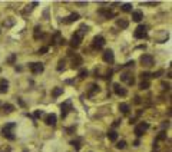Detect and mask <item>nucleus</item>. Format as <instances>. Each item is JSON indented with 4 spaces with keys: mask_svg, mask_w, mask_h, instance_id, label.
Wrapping results in <instances>:
<instances>
[{
    "mask_svg": "<svg viewBox=\"0 0 172 152\" xmlns=\"http://www.w3.org/2000/svg\"><path fill=\"white\" fill-rule=\"evenodd\" d=\"M15 62H16V53H11V55L7 58V63H10V65H15Z\"/></svg>",
    "mask_w": 172,
    "mask_h": 152,
    "instance_id": "nucleus-30",
    "label": "nucleus"
},
{
    "mask_svg": "<svg viewBox=\"0 0 172 152\" xmlns=\"http://www.w3.org/2000/svg\"><path fill=\"white\" fill-rule=\"evenodd\" d=\"M43 116V111H36L34 112V118H42Z\"/></svg>",
    "mask_w": 172,
    "mask_h": 152,
    "instance_id": "nucleus-38",
    "label": "nucleus"
},
{
    "mask_svg": "<svg viewBox=\"0 0 172 152\" xmlns=\"http://www.w3.org/2000/svg\"><path fill=\"white\" fill-rule=\"evenodd\" d=\"M57 122V116L55 115V113H48V115H45V123L49 126H55Z\"/></svg>",
    "mask_w": 172,
    "mask_h": 152,
    "instance_id": "nucleus-12",
    "label": "nucleus"
},
{
    "mask_svg": "<svg viewBox=\"0 0 172 152\" xmlns=\"http://www.w3.org/2000/svg\"><path fill=\"white\" fill-rule=\"evenodd\" d=\"M82 63H83L82 58L78 56V55H75V56H73V59H72V69H79Z\"/></svg>",
    "mask_w": 172,
    "mask_h": 152,
    "instance_id": "nucleus-16",
    "label": "nucleus"
},
{
    "mask_svg": "<svg viewBox=\"0 0 172 152\" xmlns=\"http://www.w3.org/2000/svg\"><path fill=\"white\" fill-rule=\"evenodd\" d=\"M16 128V123L10 122V123H6V125L2 128V136L9 139V141H15V135H13V129Z\"/></svg>",
    "mask_w": 172,
    "mask_h": 152,
    "instance_id": "nucleus-2",
    "label": "nucleus"
},
{
    "mask_svg": "<svg viewBox=\"0 0 172 152\" xmlns=\"http://www.w3.org/2000/svg\"><path fill=\"white\" fill-rule=\"evenodd\" d=\"M9 90L7 79H0V93H6Z\"/></svg>",
    "mask_w": 172,
    "mask_h": 152,
    "instance_id": "nucleus-18",
    "label": "nucleus"
},
{
    "mask_svg": "<svg viewBox=\"0 0 172 152\" xmlns=\"http://www.w3.org/2000/svg\"><path fill=\"white\" fill-rule=\"evenodd\" d=\"M76 4H79V6H85L86 2H76Z\"/></svg>",
    "mask_w": 172,
    "mask_h": 152,
    "instance_id": "nucleus-44",
    "label": "nucleus"
},
{
    "mask_svg": "<svg viewBox=\"0 0 172 152\" xmlns=\"http://www.w3.org/2000/svg\"><path fill=\"white\" fill-rule=\"evenodd\" d=\"M120 81L124 82V83H126V85L132 86L135 83V78L132 73H128V72H125V73L120 75Z\"/></svg>",
    "mask_w": 172,
    "mask_h": 152,
    "instance_id": "nucleus-9",
    "label": "nucleus"
},
{
    "mask_svg": "<svg viewBox=\"0 0 172 152\" xmlns=\"http://www.w3.org/2000/svg\"><path fill=\"white\" fill-rule=\"evenodd\" d=\"M102 59H103V62L109 63V65H112L113 60H115V56H113V50H111V49L105 50V52L102 53Z\"/></svg>",
    "mask_w": 172,
    "mask_h": 152,
    "instance_id": "nucleus-8",
    "label": "nucleus"
},
{
    "mask_svg": "<svg viewBox=\"0 0 172 152\" xmlns=\"http://www.w3.org/2000/svg\"><path fill=\"white\" fill-rule=\"evenodd\" d=\"M48 50H49L48 46H43V48H40V49L38 50V55H45V53L48 52Z\"/></svg>",
    "mask_w": 172,
    "mask_h": 152,
    "instance_id": "nucleus-36",
    "label": "nucleus"
},
{
    "mask_svg": "<svg viewBox=\"0 0 172 152\" xmlns=\"http://www.w3.org/2000/svg\"><path fill=\"white\" fill-rule=\"evenodd\" d=\"M116 25H118V27H120V29H128L129 22H128L126 19H118V20H116Z\"/></svg>",
    "mask_w": 172,
    "mask_h": 152,
    "instance_id": "nucleus-22",
    "label": "nucleus"
},
{
    "mask_svg": "<svg viewBox=\"0 0 172 152\" xmlns=\"http://www.w3.org/2000/svg\"><path fill=\"white\" fill-rule=\"evenodd\" d=\"M6 152H10V148H7V149H6Z\"/></svg>",
    "mask_w": 172,
    "mask_h": 152,
    "instance_id": "nucleus-46",
    "label": "nucleus"
},
{
    "mask_svg": "<svg viewBox=\"0 0 172 152\" xmlns=\"http://www.w3.org/2000/svg\"><path fill=\"white\" fill-rule=\"evenodd\" d=\"M134 146H139V139H136V141L134 142Z\"/></svg>",
    "mask_w": 172,
    "mask_h": 152,
    "instance_id": "nucleus-45",
    "label": "nucleus"
},
{
    "mask_svg": "<svg viewBox=\"0 0 172 152\" xmlns=\"http://www.w3.org/2000/svg\"><path fill=\"white\" fill-rule=\"evenodd\" d=\"M99 92V86L95 85V83H92V85H89V88H88V96L92 98L95 95V93Z\"/></svg>",
    "mask_w": 172,
    "mask_h": 152,
    "instance_id": "nucleus-17",
    "label": "nucleus"
},
{
    "mask_svg": "<svg viewBox=\"0 0 172 152\" xmlns=\"http://www.w3.org/2000/svg\"><path fill=\"white\" fill-rule=\"evenodd\" d=\"M148 128H149V123H148V122H141L139 125L135 126L134 132H135V135H136L138 138H141L146 132V131H148Z\"/></svg>",
    "mask_w": 172,
    "mask_h": 152,
    "instance_id": "nucleus-4",
    "label": "nucleus"
},
{
    "mask_svg": "<svg viewBox=\"0 0 172 152\" xmlns=\"http://www.w3.org/2000/svg\"><path fill=\"white\" fill-rule=\"evenodd\" d=\"M164 139H166V132H164V131H162L161 134L158 135V138H156V141H164Z\"/></svg>",
    "mask_w": 172,
    "mask_h": 152,
    "instance_id": "nucleus-35",
    "label": "nucleus"
},
{
    "mask_svg": "<svg viewBox=\"0 0 172 152\" xmlns=\"http://www.w3.org/2000/svg\"><path fill=\"white\" fill-rule=\"evenodd\" d=\"M153 58L151 55H142L141 56V65L142 66H145V67H151V66H153Z\"/></svg>",
    "mask_w": 172,
    "mask_h": 152,
    "instance_id": "nucleus-7",
    "label": "nucleus"
},
{
    "mask_svg": "<svg viewBox=\"0 0 172 152\" xmlns=\"http://www.w3.org/2000/svg\"><path fill=\"white\" fill-rule=\"evenodd\" d=\"M29 69L33 75H39L45 71V66H43V63H40V62H34V63H29Z\"/></svg>",
    "mask_w": 172,
    "mask_h": 152,
    "instance_id": "nucleus-6",
    "label": "nucleus"
},
{
    "mask_svg": "<svg viewBox=\"0 0 172 152\" xmlns=\"http://www.w3.org/2000/svg\"><path fill=\"white\" fill-rule=\"evenodd\" d=\"M75 129H76V126H70V128H67V132H75Z\"/></svg>",
    "mask_w": 172,
    "mask_h": 152,
    "instance_id": "nucleus-42",
    "label": "nucleus"
},
{
    "mask_svg": "<svg viewBox=\"0 0 172 152\" xmlns=\"http://www.w3.org/2000/svg\"><path fill=\"white\" fill-rule=\"evenodd\" d=\"M125 146H126V142L125 141H119L118 144H116V148L118 149H125Z\"/></svg>",
    "mask_w": 172,
    "mask_h": 152,
    "instance_id": "nucleus-34",
    "label": "nucleus"
},
{
    "mask_svg": "<svg viewBox=\"0 0 172 152\" xmlns=\"http://www.w3.org/2000/svg\"><path fill=\"white\" fill-rule=\"evenodd\" d=\"M17 102L20 104V106H22V108H25V106H26V104H25V102H23V100L20 99V98H17Z\"/></svg>",
    "mask_w": 172,
    "mask_h": 152,
    "instance_id": "nucleus-40",
    "label": "nucleus"
},
{
    "mask_svg": "<svg viewBox=\"0 0 172 152\" xmlns=\"http://www.w3.org/2000/svg\"><path fill=\"white\" fill-rule=\"evenodd\" d=\"M42 36H43L42 27L39 26V25H38V26H34V30H33V39H34V40H39Z\"/></svg>",
    "mask_w": 172,
    "mask_h": 152,
    "instance_id": "nucleus-20",
    "label": "nucleus"
},
{
    "mask_svg": "<svg viewBox=\"0 0 172 152\" xmlns=\"http://www.w3.org/2000/svg\"><path fill=\"white\" fill-rule=\"evenodd\" d=\"M113 92H115L118 96H126V93H128L126 89L122 88L119 83H115V85H113Z\"/></svg>",
    "mask_w": 172,
    "mask_h": 152,
    "instance_id": "nucleus-15",
    "label": "nucleus"
},
{
    "mask_svg": "<svg viewBox=\"0 0 172 152\" xmlns=\"http://www.w3.org/2000/svg\"><path fill=\"white\" fill-rule=\"evenodd\" d=\"M0 72H2V69H0Z\"/></svg>",
    "mask_w": 172,
    "mask_h": 152,
    "instance_id": "nucleus-49",
    "label": "nucleus"
},
{
    "mask_svg": "<svg viewBox=\"0 0 172 152\" xmlns=\"http://www.w3.org/2000/svg\"><path fill=\"white\" fill-rule=\"evenodd\" d=\"M141 78H142V81H148V79L151 78V73L149 72H142V73H141Z\"/></svg>",
    "mask_w": 172,
    "mask_h": 152,
    "instance_id": "nucleus-32",
    "label": "nucleus"
},
{
    "mask_svg": "<svg viewBox=\"0 0 172 152\" xmlns=\"http://www.w3.org/2000/svg\"><path fill=\"white\" fill-rule=\"evenodd\" d=\"M122 10L126 12V13L132 12V4H131V3H125V4H122Z\"/></svg>",
    "mask_w": 172,
    "mask_h": 152,
    "instance_id": "nucleus-28",
    "label": "nucleus"
},
{
    "mask_svg": "<svg viewBox=\"0 0 172 152\" xmlns=\"http://www.w3.org/2000/svg\"><path fill=\"white\" fill-rule=\"evenodd\" d=\"M151 86V83H149V81H142L141 82V85H139V89H142V90H146L148 88Z\"/></svg>",
    "mask_w": 172,
    "mask_h": 152,
    "instance_id": "nucleus-27",
    "label": "nucleus"
},
{
    "mask_svg": "<svg viewBox=\"0 0 172 152\" xmlns=\"http://www.w3.org/2000/svg\"><path fill=\"white\" fill-rule=\"evenodd\" d=\"M23 152H27V151H26V149H25V151H23Z\"/></svg>",
    "mask_w": 172,
    "mask_h": 152,
    "instance_id": "nucleus-47",
    "label": "nucleus"
},
{
    "mask_svg": "<svg viewBox=\"0 0 172 152\" xmlns=\"http://www.w3.org/2000/svg\"><path fill=\"white\" fill-rule=\"evenodd\" d=\"M119 111L122 113H128L129 112V105L128 104H119Z\"/></svg>",
    "mask_w": 172,
    "mask_h": 152,
    "instance_id": "nucleus-26",
    "label": "nucleus"
},
{
    "mask_svg": "<svg viewBox=\"0 0 172 152\" xmlns=\"http://www.w3.org/2000/svg\"><path fill=\"white\" fill-rule=\"evenodd\" d=\"M168 37H169L168 32H165V30H161V32H158V35L155 36V39H156L158 43H165V42L168 40Z\"/></svg>",
    "mask_w": 172,
    "mask_h": 152,
    "instance_id": "nucleus-14",
    "label": "nucleus"
},
{
    "mask_svg": "<svg viewBox=\"0 0 172 152\" xmlns=\"http://www.w3.org/2000/svg\"><path fill=\"white\" fill-rule=\"evenodd\" d=\"M2 109H3L4 115H9V113H11V112L15 111V106L11 104H4V105H2Z\"/></svg>",
    "mask_w": 172,
    "mask_h": 152,
    "instance_id": "nucleus-21",
    "label": "nucleus"
},
{
    "mask_svg": "<svg viewBox=\"0 0 172 152\" xmlns=\"http://www.w3.org/2000/svg\"><path fill=\"white\" fill-rule=\"evenodd\" d=\"M70 145L76 149V151H79V149H80V141H79V139H76V141H70Z\"/></svg>",
    "mask_w": 172,
    "mask_h": 152,
    "instance_id": "nucleus-29",
    "label": "nucleus"
},
{
    "mask_svg": "<svg viewBox=\"0 0 172 152\" xmlns=\"http://www.w3.org/2000/svg\"><path fill=\"white\" fill-rule=\"evenodd\" d=\"M162 73H164V71H158V72H155V73H151V78H159Z\"/></svg>",
    "mask_w": 172,
    "mask_h": 152,
    "instance_id": "nucleus-37",
    "label": "nucleus"
},
{
    "mask_svg": "<svg viewBox=\"0 0 172 152\" xmlns=\"http://www.w3.org/2000/svg\"><path fill=\"white\" fill-rule=\"evenodd\" d=\"M105 43H106L105 37L99 35V36H95L93 37V40H92V48H93L95 50H101V49L105 46Z\"/></svg>",
    "mask_w": 172,
    "mask_h": 152,
    "instance_id": "nucleus-3",
    "label": "nucleus"
},
{
    "mask_svg": "<svg viewBox=\"0 0 172 152\" xmlns=\"http://www.w3.org/2000/svg\"><path fill=\"white\" fill-rule=\"evenodd\" d=\"M143 4H145V6H156L158 2H145Z\"/></svg>",
    "mask_w": 172,
    "mask_h": 152,
    "instance_id": "nucleus-39",
    "label": "nucleus"
},
{
    "mask_svg": "<svg viewBox=\"0 0 172 152\" xmlns=\"http://www.w3.org/2000/svg\"><path fill=\"white\" fill-rule=\"evenodd\" d=\"M88 29L89 27H86V26H82L79 30H76L75 33H73V36H72V39H70V46L72 48H79L80 46V43H82V40H83V36H85V33L88 32Z\"/></svg>",
    "mask_w": 172,
    "mask_h": 152,
    "instance_id": "nucleus-1",
    "label": "nucleus"
},
{
    "mask_svg": "<svg viewBox=\"0 0 172 152\" xmlns=\"http://www.w3.org/2000/svg\"><path fill=\"white\" fill-rule=\"evenodd\" d=\"M60 95H63V88H55V89L52 90L53 98H57V96H60Z\"/></svg>",
    "mask_w": 172,
    "mask_h": 152,
    "instance_id": "nucleus-25",
    "label": "nucleus"
},
{
    "mask_svg": "<svg viewBox=\"0 0 172 152\" xmlns=\"http://www.w3.org/2000/svg\"><path fill=\"white\" fill-rule=\"evenodd\" d=\"M88 76V71L86 69H80L79 71V79H85Z\"/></svg>",
    "mask_w": 172,
    "mask_h": 152,
    "instance_id": "nucleus-31",
    "label": "nucleus"
},
{
    "mask_svg": "<svg viewBox=\"0 0 172 152\" xmlns=\"http://www.w3.org/2000/svg\"><path fill=\"white\" fill-rule=\"evenodd\" d=\"M79 19H80L79 13H72V15H69L67 17L62 19V23H65V25H70V23H73V22H78Z\"/></svg>",
    "mask_w": 172,
    "mask_h": 152,
    "instance_id": "nucleus-13",
    "label": "nucleus"
},
{
    "mask_svg": "<svg viewBox=\"0 0 172 152\" xmlns=\"http://www.w3.org/2000/svg\"><path fill=\"white\" fill-rule=\"evenodd\" d=\"M63 69H65V59H62V60H59V65H57V71L62 72Z\"/></svg>",
    "mask_w": 172,
    "mask_h": 152,
    "instance_id": "nucleus-33",
    "label": "nucleus"
},
{
    "mask_svg": "<svg viewBox=\"0 0 172 152\" xmlns=\"http://www.w3.org/2000/svg\"><path fill=\"white\" fill-rule=\"evenodd\" d=\"M108 139L109 141H112V142H115L116 139H118V132H116V131H109L108 132Z\"/></svg>",
    "mask_w": 172,
    "mask_h": 152,
    "instance_id": "nucleus-24",
    "label": "nucleus"
},
{
    "mask_svg": "<svg viewBox=\"0 0 172 152\" xmlns=\"http://www.w3.org/2000/svg\"><path fill=\"white\" fill-rule=\"evenodd\" d=\"M3 26L4 27H9V29H10V27H13V26H15V19H13V17H7L3 22Z\"/></svg>",
    "mask_w": 172,
    "mask_h": 152,
    "instance_id": "nucleus-23",
    "label": "nucleus"
},
{
    "mask_svg": "<svg viewBox=\"0 0 172 152\" xmlns=\"http://www.w3.org/2000/svg\"><path fill=\"white\" fill-rule=\"evenodd\" d=\"M134 65H135V62L132 60V62H128L126 65H125V66H126V67H134Z\"/></svg>",
    "mask_w": 172,
    "mask_h": 152,
    "instance_id": "nucleus-41",
    "label": "nucleus"
},
{
    "mask_svg": "<svg viewBox=\"0 0 172 152\" xmlns=\"http://www.w3.org/2000/svg\"><path fill=\"white\" fill-rule=\"evenodd\" d=\"M134 36L136 37V39H145V37L148 36V30H146L145 25H139V26L135 29Z\"/></svg>",
    "mask_w": 172,
    "mask_h": 152,
    "instance_id": "nucleus-5",
    "label": "nucleus"
},
{
    "mask_svg": "<svg viewBox=\"0 0 172 152\" xmlns=\"http://www.w3.org/2000/svg\"><path fill=\"white\" fill-rule=\"evenodd\" d=\"M60 109H62V118H66L67 113H69V111L72 109V100H66L65 104L60 105Z\"/></svg>",
    "mask_w": 172,
    "mask_h": 152,
    "instance_id": "nucleus-11",
    "label": "nucleus"
},
{
    "mask_svg": "<svg viewBox=\"0 0 172 152\" xmlns=\"http://www.w3.org/2000/svg\"><path fill=\"white\" fill-rule=\"evenodd\" d=\"M162 86H164V89H166V90L169 89V83H165V82H162Z\"/></svg>",
    "mask_w": 172,
    "mask_h": 152,
    "instance_id": "nucleus-43",
    "label": "nucleus"
},
{
    "mask_svg": "<svg viewBox=\"0 0 172 152\" xmlns=\"http://www.w3.org/2000/svg\"><path fill=\"white\" fill-rule=\"evenodd\" d=\"M99 15H102L105 19H113V17H116L118 16V13H116L115 10H112V9H101L99 10Z\"/></svg>",
    "mask_w": 172,
    "mask_h": 152,
    "instance_id": "nucleus-10",
    "label": "nucleus"
},
{
    "mask_svg": "<svg viewBox=\"0 0 172 152\" xmlns=\"http://www.w3.org/2000/svg\"><path fill=\"white\" fill-rule=\"evenodd\" d=\"M0 106H2V102H0Z\"/></svg>",
    "mask_w": 172,
    "mask_h": 152,
    "instance_id": "nucleus-48",
    "label": "nucleus"
},
{
    "mask_svg": "<svg viewBox=\"0 0 172 152\" xmlns=\"http://www.w3.org/2000/svg\"><path fill=\"white\" fill-rule=\"evenodd\" d=\"M142 19H143V13L141 10L132 12V20H134V22H141Z\"/></svg>",
    "mask_w": 172,
    "mask_h": 152,
    "instance_id": "nucleus-19",
    "label": "nucleus"
}]
</instances>
